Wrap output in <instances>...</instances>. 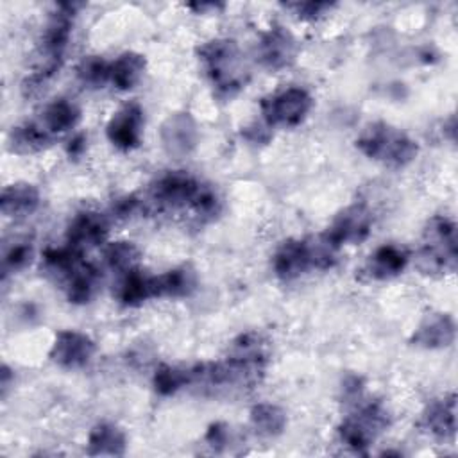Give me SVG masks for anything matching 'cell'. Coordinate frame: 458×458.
Returning <instances> with one entry per match:
<instances>
[{
    "instance_id": "5b68a950",
    "label": "cell",
    "mask_w": 458,
    "mask_h": 458,
    "mask_svg": "<svg viewBox=\"0 0 458 458\" xmlns=\"http://www.w3.org/2000/svg\"><path fill=\"white\" fill-rule=\"evenodd\" d=\"M338 249L324 234L317 238H288L272 256V270L283 281H293L310 270H327L336 263Z\"/></svg>"
},
{
    "instance_id": "d6986e66",
    "label": "cell",
    "mask_w": 458,
    "mask_h": 458,
    "mask_svg": "<svg viewBox=\"0 0 458 458\" xmlns=\"http://www.w3.org/2000/svg\"><path fill=\"white\" fill-rule=\"evenodd\" d=\"M39 191L30 182H13L0 193V211L9 218L30 216L39 208Z\"/></svg>"
},
{
    "instance_id": "4fadbf2b",
    "label": "cell",
    "mask_w": 458,
    "mask_h": 458,
    "mask_svg": "<svg viewBox=\"0 0 458 458\" xmlns=\"http://www.w3.org/2000/svg\"><path fill=\"white\" fill-rule=\"evenodd\" d=\"M159 140L163 150L175 159L190 156L199 143L197 122L190 113H174L170 114L159 129Z\"/></svg>"
},
{
    "instance_id": "cb8c5ba5",
    "label": "cell",
    "mask_w": 458,
    "mask_h": 458,
    "mask_svg": "<svg viewBox=\"0 0 458 458\" xmlns=\"http://www.w3.org/2000/svg\"><path fill=\"white\" fill-rule=\"evenodd\" d=\"M145 66L147 61L141 54L132 50L123 52L114 61H111L109 82L120 91H129L141 81Z\"/></svg>"
},
{
    "instance_id": "8992f818",
    "label": "cell",
    "mask_w": 458,
    "mask_h": 458,
    "mask_svg": "<svg viewBox=\"0 0 458 458\" xmlns=\"http://www.w3.org/2000/svg\"><path fill=\"white\" fill-rule=\"evenodd\" d=\"M356 148L369 159L390 168H404L419 154V143L386 122L367 123L356 138Z\"/></svg>"
},
{
    "instance_id": "f35d334b",
    "label": "cell",
    "mask_w": 458,
    "mask_h": 458,
    "mask_svg": "<svg viewBox=\"0 0 458 458\" xmlns=\"http://www.w3.org/2000/svg\"><path fill=\"white\" fill-rule=\"evenodd\" d=\"M11 377H13V372L7 365H2V372H0V386H2V397H5L7 394V388L11 385Z\"/></svg>"
},
{
    "instance_id": "3957f363",
    "label": "cell",
    "mask_w": 458,
    "mask_h": 458,
    "mask_svg": "<svg viewBox=\"0 0 458 458\" xmlns=\"http://www.w3.org/2000/svg\"><path fill=\"white\" fill-rule=\"evenodd\" d=\"M81 7L82 4H73V2L57 4L55 11L48 16L39 38L38 64L34 72L21 84V89L25 95L39 93L61 68L70 38H72L73 18Z\"/></svg>"
},
{
    "instance_id": "9a60e30c",
    "label": "cell",
    "mask_w": 458,
    "mask_h": 458,
    "mask_svg": "<svg viewBox=\"0 0 458 458\" xmlns=\"http://www.w3.org/2000/svg\"><path fill=\"white\" fill-rule=\"evenodd\" d=\"M143 109L138 102L122 106L107 122L106 136L120 150H132L140 145L143 134Z\"/></svg>"
},
{
    "instance_id": "2e32d148",
    "label": "cell",
    "mask_w": 458,
    "mask_h": 458,
    "mask_svg": "<svg viewBox=\"0 0 458 458\" xmlns=\"http://www.w3.org/2000/svg\"><path fill=\"white\" fill-rule=\"evenodd\" d=\"M456 394L451 392L426 404L419 426L437 440L453 442L456 437Z\"/></svg>"
},
{
    "instance_id": "7402d4cb",
    "label": "cell",
    "mask_w": 458,
    "mask_h": 458,
    "mask_svg": "<svg viewBox=\"0 0 458 458\" xmlns=\"http://www.w3.org/2000/svg\"><path fill=\"white\" fill-rule=\"evenodd\" d=\"M54 136L39 122H25L11 129L7 136V147L16 154H34L47 148Z\"/></svg>"
},
{
    "instance_id": "277c9868",
    "label": "cell",
    "mask_w": 458,
    "mask_h": 458,
    "mask_svg": "<svg viewBox=\"0 0 458 458\" xmlns=\"http://www.w3.org/2000/svg\"><path fill=\"white\" fill-rule=\"evenodd\" d=\"M199 61L220 100L234 98L247 82V70L234 39L215 38L197 48Z\"/></svg>"
},
{
    "instance_id": "d590c367",
    "label": "cell",
    "mask_w": 458,
    "mask_h": 458,
    "mask_svg": "<svg viewBox=\"0 0 458 458\" xmlns=\"http://www.w3.org/2000/svg\"><path fill=\"white\" fill-rule=\"evenodd\" d=\"M363 394V379L360 376H347L342 383V395L347 403H358Z\"/></svg>"
},
{
    "instance_id": "52a82bcc",
    "label": "cell",
    "mask_w": 458,
    "mask_h": 458,
    "mask_svg": "<svg viewBox=\"0 0 458 458\" xmlns=\"http://www.w3.org/2000/svg\"><path fill=\"white\" fill-rule=\"evenodd\" d=\"M458 261L456 224L442 215L431 216L424 227L419 250V268L424 274H453Z\"/></svg>"
},
{
    "instance_id": "484cf974",
    "label": "cell",
    "mask_w": 458,
    "mask_h": 458,
    "mask_svg": "<svg viewBox=\"0 0 458 458\" xmlns=\"http://www.w3.org/2000/svg\"><path fill=\"white\" fill-rule=\"evenodd\" d=\"M32 256H34L32 238L23 234H13L4 238L2 261H0L2 279H7L9 274H16L23 270L32 261Z\"/></svg>"
},
{
    "instance_id": "d4e9b609",
    "label": "cell",
    "mask_w": 458,
    "mask_h": 458,
    "mask_svg": "<svg viewBox=\"0 0 458 458\" xmlns=\"http://www.w3.org/2000/svg\"><path fill=\"white\" fill-rule=\"evenodd\" d=\"M81 120V109L68 98L52 100L41 113L39 123L52 134H63L72 131Z\"/></svg>"
},
{
    "instance_id": "7a4b0ae2",
    "label": "cell",
    "mask_w": 458,
    "mask_h": 458,
    "mask_svg": "<svg viewBox=\"0 0 458 458\" xmlns=\"http://www.w3.org/2000/svg\"><path fill=\"white\" fill-rule=\"evenodd\" d=\"M147 204L152 209H184L199 220H213L222 211L218 193L195 175L184 170H172L159 175L147 191Z\"/></svg>"
},
{
    "instance_id": "4316f807",
    "label": "cell",
    "mask_w": 458,
    "mask_h": 458,
    "mask_svg": "<svg viewBox=\"0 0 458 458\" xmlns=\"http://www.w3.org/2000/svg\"><path fill=\"white\" fill-rule=\"evenodd\" d=\"M82 252L64 245V247H48L43 252V267L47 274L55 277L57 281H64L81 263H82Z\"/></svg>"
},
{
    "instance_id": "6da1fadb",
    "label": "cell",
    "mask_w": 458,
    "mask_h": 458,
    "mask_svg": "<svg viewBox=\"0 0 458 458\" xmlns=\"http://www.w3.org/2000/svg\"><path fill=\"white\" fill-rule=\"evenodd\" d=\"M191 383L213 394L245 392L258 386L267 370V354L261 336L256 333L240 335L233 344V352L213 363H200L190 369Z\"/></svg>"
},
{
    "instance_id": "e575fe53",
    "label": "cell",
    "mask_w": 458,
    "mask_h": 458,
    "mask_svg": "<svg viewBox=\"0 0 458 458\" xmlns=\"http://www.w3.org/2000/svg\"><path fill=\"white\" fill-rule=\"evenodd\" d=\"M141 206H143L141 199H138L136 195H125V197H120L118 200H114L111 211L116 218H129L136 211H140Z\"/></svg>"
},
{
    "instance_id": "ba28073f",
    "label": "cell",
    "mask_w": 458,
    "mask_h": 458,
    "mask_svg": "<svg viewBox=\"0 0 458 458\" xmlns=\"http://www.w3.org/2000/svg\"><path fill=\"white\" fill-rule=\"evenodd\" d=\"M390 426V411L381 401H358L338 426L340 442L354 453H365Z\"/></svg>"
},
{
    "instance_id": "603a6c76",
    "label": "cell",
    "mask_w": 458,
    "mask_h": 458,
    "mask_svg": "<svg viewBox=\"0 0 458 458\" xmlns=\"http://www.w3.org/2000/svg\"><path fill=\"white\" fill-rule=\"evenodd\" d=\"M63 283L66 299L72 304H86L95 297L98 290L100 274L91 263L82 261Z\"/></svg>"
},
{
    "instance_id": "e0dca14e",
    "label": "cell",
    "mask_w": 458,
    "mask_h": 458,
    "mask_svg": "<svg viewBox=\"0 0 458 458\" xmlns=\"http://www.w3.org/2000/svg\"><path fill=\"white\" fill-rule=\"evenodd\" d=\"M456 322L449 313H428L415 327L410 342L420 349H445L454 344Z\"/></svg>"
},
{
    "instance_id": "836d02e7",
    "label": "cell",
    "mask_w": 458,
    "mask_h": 458,
    "mask_svg": "<svg viewBox=\"0 0 458 458\" xmlns=\"http://www.w3.org/2000/svg\"><path fill=\"white\" fill-rule=\"evenodd\" d=\"M204 442L215 451V453H220L224 451L229 442H231V428L224 422H215L208 428L206 435H204Z\"/></svg>"
},
{
    "instance_id": "4dcf8cb0",
    "label": "cell",
    "mask_w": 458,
    "mask_h": 458,
    "mask_svg": "<svg viewBox=\"0 0 458 458\" xmlns=\"http://www.w3.org/2000/svg\"><path fill=\"white\" fill-rule=\"evenodd\" d=\"M138 259H140V249L132 242H127V240L111 242L104 249V263L111 270L120 272V274L136 268Z\"/></svg>"
},
{
    "instance_id": "30bf717a",
    "label": "cell",
    "mask_w": 458,
    "mask_h": 458,
    "mask_svg": "<svg viewBox=\"0 0 458 458\" xmlns=\"http://www.w3.org/2000/svg\"><path fill=\"white\" fill-rule=\"evenodd\" d=\"M372 229V213L365 204H351L336 213L331 225L322 233L326 240L338 250L344 245H358L365 242Z\"/></svg>"
},
{
    "instance_id": "83f0119b",
    "label": "cell",
    "mask_w": 458,
    "mask_h": 458,
    "mask_svg": "<svg viewBox=\"0 0 458 458\" xmlns=\"http://www.w3.org/2000/svg\"><path fill=\"white\" fill-rule=\"evenodd\" d=\"M252 428L265 437H277L286 428V411L272 403H258L250 408Z\"/></svg>"
},
{
    "instance_id": "f1b7e54d",
    "label": "cell",
    "mask_w": 458,
    "mask_h": 458,
    "mask_svg": "<svg viewBox=\"0 0 458 458\" xmlns=\"http://www.w3.org/2000/svg\"><path fill=\"white\" fill-rule=\"evenodd\" d=\"M156 283L157 297H186L195 288V274L188 267H179L156 276Z\"/></svg>"
},
{
    "instance_id": "74e56055",
    "label": "cell",
    "mask_w": 458,
    "mask_h": 458,
    "mask_svg": "<svg viewBox=\"0 0 458 458\" xmlns=\"http://www.w3.org/2000/svg\"><path fill=\"white\" fill-rule=\"evenodd\" d=\"M190 9H193L195 13H206V11H213L216 13L218 9H222V4H213V2H200V4H188Z\"/></svg>"
},
{
    "instance_id": "8fae6325",
    "label": "cell",
    "mask_w": 458,
    "mask_h": 458,
    "mask_svg": "<svg viewBox=\"0 0 458 458\" xmlns=\"http://www.w3.org/2000/svg\"><path fill=\"white\" fill-rule=\"evenodd\" d=\"M297 50L299 45L293 34L281 25H274L259 36L256 45V57L263 68L279 72L295 61Z\"/></svg>"
},
{
    "instance_id": "5bb4252c",
    "label": "cell",
    "mask_w": 458,
    "mask_h": 458,
    "mask_svg": "<svg viewBox=\"0 0 458 458\" xmlns=\"http://www.w3.org/2000/svg\"><path fill=\"white\" fill-rule=\"evenodd\" d=\"M107 234H109L107 216L93 209H82L68 224L66 243L84 252L106 243Z\"/></svg>"
},
{
    "instance_id": "d6a6232c",
    "label": "cell",
    "mask_w": 458,
    "mask_h": 458,
    "mask_svg": "<svg viewBox=\"0 0 458 458\" xmlns=\"http://www.w3.org/2000/svg\"><path fill=\"white\" fill-rule=\"evenodd\" d=\"M288 11H292L299 20L315 21L326 14H329L335 7L333 2H288L284 4Z\"/></svg>"
},
{
    "instance_id": "9c48e42d",
    "label": "cell",
    "mask_w": 458,
    "mask_h": 458,
    "mask_svg": "<svg viewBox=\"0 0 458 458\" xmlns=\"http://www.w3.org/2000/svg\"><path fill=\"white\" fill-rule=\"evenodd\" d=\"M313 107V98L308 89L290 86L281 91L270 93L261 98L259 109L268 127H297L301 125Z\"/></svg>"
},
{
    "instance_id": "ac0fdd59",
    "label": "cell",
    "mask_w": 458,
    "mask_h": 458,
    "mask_svg": "<svg viewBox=\"0 0 458 458\" xmlns=\"http://www.w3.org/2000/svg\"><path fill=\"white\" fill-rule=\"evenodd\" d=\"M408 261L410 254L406 249L395 243H385L369 256L361 274L369 281H388L403 274L408 267Z\"/></svg>"
},
{
    "instance_id": "1f68e13d",
    "label": "cell",
    "mask_w": 458,
    "mask_h": 458,
    "mask_svg": "<svg viewBox=\"0 0 458 458\" xmlns=\"http://www.w3.org/2000/svg\"><path fill=\"white\" fill-rule=\"evenodd\" d=\"M109 66L100 55H88L77 64V79L86 88H102L109 82Z\"/></svg>"
},
{
    "instance_id": "f546056e",
    "label": "cell",
    "mask_w": 458,
    "mask_h": 458,
    "mask_svg": "<svg viewBox=\"0 0 458 458\" xmlns=\"http://www.w3.org/2000/svg\"><path fill=\"white\" fill-rule=\"evenodd\" d=\"M191 383V370L190 369H181L175 365H168V363H161L152 377V385L154 390L159 395H174L175 392H179L181 388H184L186 385Z\"/></svg>"
},
{
    "instance_id": "7c38bea8",
    "label": "cell",
    "mask_w": 458,
    "mask_h": 458,
    "mask_svg": "<svg viewBox=\"0 0 458 458\" xmlns=\"http://www.w3.org/2000/svg\"><path fill=\"white\" fill-rule=\"evenodd\" d=\"M95 352L97 345L86 333L64 329L55 335L48 356L59 367L75 370L84 369L93 360Z\"/></svg>"
},
{
    "instance_id": "8d00e7d4",
    "label": "cell",
    "mask_w": 458,
    "mask_h": 458,
    "mask_svg": "<svg viewBox=\"0 0 458 458\" xmlns=\"http://www.w3.org/2000/svg\"><path fill=\"white\" fill-rule=\"evenodd\" d=\"M86 148V136L77 134L68 141V154L70 156H79Z\"/></svg>"
},
{
    "instance_id": "ffe728a7",
    "label": "cell",
    "mask_w": 458,
    "mask_h": 458,
    "mask_svg": "<svg viewBox=\"0 0 458 458\" xmlns=\"http://www.w3.org/2000/svg\"><path fill=\"white\" fill-rule=\"evenodd\" d=\"M114 297L123 306H140L141 302L157 297L156 276L143 274L138 268L123 272L114 286Z\"/></svg>"
},
{
    "instance_id": "44dd1931",
    "label": "cell",
    "mask_w": 458,
    "mask_h": 458,
    "mask_svg": "<svg viewBox=\"0 0 458 458\" xmlns=\"http://www.w3.org/2000/svg\"><path fill=\"white\" fill-rule=\"evenodd\" d=\"M89 456H123L127 451L125 433L113 422H98L88 435Z\"/></svg>"
}]
</instances>
